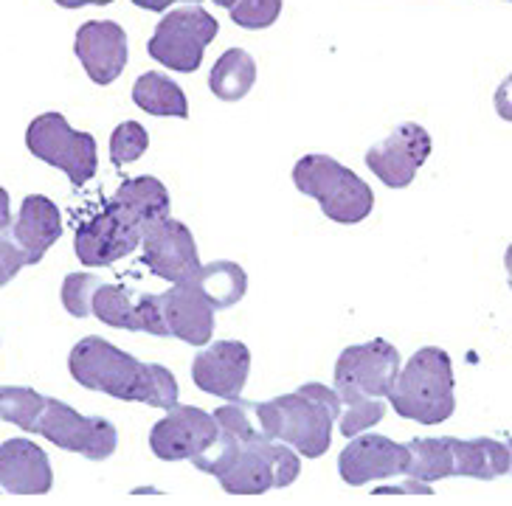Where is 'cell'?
<instances>
[{"label": "cell", "mask_w": 512, "mask_h": 506, "mask_svg": "<svg viewBox=\"0 0 512 506\" xmlns=\"http://www.w3.org/2000/svg\"><path fill=\"white\" fill-rule=\"evenodd\" d=\"M256 85V62L242 48H228L220 60L214 62L209 74V88L223 102H240Z\"/></svg>", "instance_id": "22"}, {"label": "cell", "mask_w": 512, "mask_h": 506, "mask_svg": "<svg viewBox=\"0 0 512 506\" xmlns=\"http://www.w3.org/2000/svg\"><path fill=\"white\" fill-rule=\"evenodd\" d=\"M496 113L501 116L504 121H512V74L498 85L496 90Z\"/></svg>", "instance_id": "32"}, {"label": "cell", "mask_w": 512, "mask_h": 506, "mask_svg": "<svg viewBox=\"0 0 512 506\" xmlns=\"http://www.w3.org/2000/svg\"><path fill=\"white\" fill-rule=\"evenodd\" d=\"M12 228V203H9V192L0 186V234H6Z\"/></svg>", "instance_id": "33"}, {"label": "cell", "mask_w": 512, "mask_h": 506, "mask_svg": "<svg viewBox=\"0 0 512 506\" xmlns=\"http://www.w3.org/2000/svg\"><path fill=\"white\" fill-rule=\"evenodd\" d=\"M453 476L479 478L493 481L498 476H507L512 467L510 447L501 445L496 439H453Z\"/></svg>", "instance_id": "21"}, {"label": "cell", "mask_w": 512, "mask_h": 506, "mask_svg": "<svg viewBox=\"0 0 512 506\" xmlns=\"http://www.w3.org/2000/svg\"><path fill=\"white\" fill-rule=\"evenodd\" d=\"M169 217V192L158 178L124 180L99 214L76 228L74 251L82 265L107 268L136 251L147 228Z\"/></svg>", "instance_id": "2"}, {"label": "cell", "mask_w": 512, "mask_h": 506, "mask_svg": "<svg viewBox=\"0 0 512 506\" xmlns=\"http://www.w3.org/2000/svg\"><path fill=\"white\" fill-rule=\"evenodd\" d=\"M54 484L51 462L31 439H9L0 445V487L12 495H46Z\"/></svg>", "instance_id": "19"}, {"label": "cell", "mask_w": 512, "mask_h": 506, "mask_svg": "<svg viewBox=\"0 0 512 506\" xmlns=\"http://www.w3.org/2000/svg\"><path fill=\"white\" fill-rule=\"evenodd\" d=\"M389 400L397 417L420 425H439L456 411L453 397V366L445 349L425 346L414 352L406 369L397 374Z\"/></svg>", "instance_id": "5"}, {"label": "cell", "mask_w": 512, "mask_h": 506, "mask_svg": "<svg viewBox=\"0 0 512 506\" xmlns=\"http://www.w3.org/2000/svg\"><path fill=\"white\" fill-rule=\"evenodd\" d=\"M411 453L406 445H397L377 433H358L338 456V473L349 487H363L369 481L406 476Z\"/></svg>", "instance_id": "15"}, {"label": "cell", "mask_w": 512, "mask_h": 506, "mask_svg": "<svg viewBox=\"0 0 512 506\" xmlns=\"http://www.w3.org/2000/svg\"><path fill=\"white\" fill-rule=\"evenodd\" d=\"M406 447L411 453L406 473L408 481L431 484V481L453 476L451 436H445V439H411Z\"/></svg>", "instance_id": "25"}, {"label": "cell", "mask_w": 512, "mask_h": 506, "mask_svg": "<svg viewBox=\"0 0 512 506\" xmlns=\"http://www.w3.org/2000/svg\"><path fill=\"white\" fill-rule=\"evenodd\" d=\"M150 147V133L138 121H121L110 135V161L113 166H124L138 161Z\"/></svg>", "instance_id": "27"}, {"label": "cell", "mask_w": 512, "mask_h": 506, "mask_svg": "<svg viewBox=\"0 0 512 506\" xmlns=\"http://www.w3.org/2000/svg\"><path fill=\"white\" fill-rule=\"evenodd\" d=\"M217 436L220 428L214 414L197 405H175L150 431V447L164 462H195L217 445Z\"/></svg>", "instance_id": "11"}, {"label": "cell", "mask_w": 512, "mask_h": 506, "mask_svg": "<svg viewBox=\"0 0 512 506\" xmlns=\"http://www.w3.org/2000/svg\"><path fill=\"white\" fill-rule=\"evenodd\" d=\"M251 411L271 439L293 445L304 459H318L332 445V425L341 417V397L335 388L307 383L293 394L251 405Z\"/></svg>", "instance_id": "4"}, {"label": "cell", "mask_w": 512, "mask_h": 506, "mask_svg": "<svg viewBox=\"0 0 512 506\" xmlns=\"http://www.w3.org/2000/svg\"><path fill=\"white\" fill-rule=\"evenodd\" d=\"M504 265H507V273H510V290H512V245L504 253Z\"/></svg>", "instance_id": "36"}, {"label": "cell", "mask_w": 512, "mask_h": 506, "mask_svg": "<svg viewBox=\"0 0 512 506\" xmlns=\"http://www.w3.org/2000/svg\"><path fill=\"white\" fill-rule=\"evenodd\" d=\"M510 3H512V0H510Z\"/></svg>", "instance_id": "39"}, {"label": "cell", "mask_w": 512, "mask_h": 506, "mask_svg": "<svg viewBox=\"0 0 512 506\" xmlns=\"http://www.w3.org/2000/svg\"><path fill=\"white\" fill-rule=\"evenodd\" d=\"M34 433L46 436L62 450L82 453L91 462H105L116 453L119 433L107 419L82 417L71 405L46 397V405L40 411V419L34 425Z\"/></svg>", "instance_id": "10"}, {"label": "cell", "mask_w": 512, "mask_h": 506, "mask_svg": "<svg viewBox=\"0 0 512 506\" xmlns=\"http://www.w3.org/2000/svg\"><path fill=\"white\" fill-rule=\"evenodd\" d=\"M54 3H60L62 9H82V6H107L113 0H54Z\"/></svg>", "instance_id": "34"}, {"label": "cell", "mask_w": 512, "mask_h": 506, "mask_svg": "<svg viewBox=\"0 0 512 506\" xmlns=\"http://www.w3.org/2000/svg\"><path fill=\"white\" fill-rule=\"evenodd\" d=\"M214 419L220 428L217 445L192 464L200 473L217 478L223 490L231 495H262L290 487L299 478V456L265 431H256L251 405L228 400V405L214 411Z\"/></svg>", "instance_id": "1"}, {"label": "cell", "mask_w": 512, "mask_h": 506, "mask_svg": "<svg viewBox=\"0 0 512 506\" xmlns=\"http://www.w3.org/2000/svg\"><path fill=\"white\" fill-rule=\"evenodd\" d=\"M133 102L150 116H175V119L189 116L186 93L181 90V85L155 74V71L138 76L136 85H133Z\"/></svg>", "instance_id": "24"}, {"label": "cell", "mask_w": 512, "mask_h": 506, "mask_svg": "<svg viewBox=\"0 0 512 506\" xmlns=\"http://www.w3.org/2000/svg\"><path fill=\"white\" fill-rule=\"evenodd\" d=\"M74 51L96 85H110L127 68V34L113 20H91L76 31Z\"/></svg>", "instance_id": "17"}, {"label": "cell", "mask_w": 512, "mask_h": 506, "mask_svg": "<svg viewBox=\"0 0 512 506\" xmlns=\"http://www.w3.org/2000/svg\"><path fill=\"white\" fill-rule=\"evenodd\" d=\"M141 262L150 268L152 276L166 279V282L178 284L192 279L200 268L192 231L172 217L152 223L141 239Z\"/></svg>", "instance_id": "12"}, {"label": "cell", "mask_w": 512, "mask_h": 506, "mask_svg": "<svg viewBox=\"0 0 512 506\" xmlns=\"http://www.w3.org/2000/svg\"><path fill=\"white\" fill-rule=\"evenodd\" d=\"M26 147L34 158L62 169L74 186H85L96 175V138L79 133L60 113H43L26 130Z\"/></svg>", "instance_id": "8"}, {"label": "cell", "mask_w": 512, "mask_h": 506, "mask_svg": "<svg viewBox=\"0 0 512 506\" xmlns=\"http://www.w3.org/2000/svg\"><path fill=\"white\" fill-rule=\"evenodd\" d=\"M282 15V0H234L231 20L242 29H268Z\"/></svg>", "instance_id": "28"}, {"label": "cell", "mask_w": 512, "mask_h": 506, "mask_svg": "<svg viewBox=\"0 0 512 506\" xmlns=\"http://www.w3.org/2000/svg\"><path fill=\"white\" fill-rule=\"evenodd\" d=\"M99 287V279L93 273H71L62 284V304L74 318H88L91 315V296Z\"/></svg>", "instance_id": "29"}, {"label": "cell", "mask_w": 512, "mask_h": 506, "mask_svg": "<svg viewBox=\"0 0 512 506\" xmlns=\"http://www.w3.org/2000/svg\"><path fill=\"white\" fill-rule=\"evenodd\" d=\"M214 3H217V6H226V9H231V6H234V0H214Z\"/></svg>", "instance_id": "37"}, {"label": "cell", "mask_w": 512, "mask_h": 506, "mask_svg": "<svg viewBox=\"0 0 512 506\" xmlns=\"http://www.w3.org/2000/svg\"><path fill=\"white\" fill-rule=\"evenodd\" d=\"M26 268V256L15 245V239L6 234H0V287L15 279L20 270Z\"/></svg>", "instance_id": "31"}, {"label": "cell", "mask_w": 512, "mask_h": 506, "mask_svg": "<svg viewBox=\"0 0 512 506\" xmlns=\"http://www.w3.org/2000/svg\"><path fill=\"white\" fill-rule=\"evenodd\" d=\"M217 31H220V23L206 9L200 6L175 9L158 23L147 45V54L155 62L166 65L169 71L192 74L200 68L203 51L217 37Z\"/></svg>", "instance_id": "9"}, {"label": "cell", "mask_w": 512, "mask_h": 506, "mask_svg": "<svg viewBox=\"0 0 512 506\" xmlns=\"http://www.w3.org/2000/svg\"><path fill=\"white\" fill-rule=\"evenodd\" d=\"M192 282L203 290V296L209 298L214 310H228L234 304H240L245 290H248V276L237 262H211L200 265Z\"/></svg>", "instance_id": "23"}, {"label": "cell", "mask_w": 512, "mask_h": 506, "mask_svg": "<svg viewBox=\"0 0 512 506\" xmlns=\"http://www.w3.org/2000/svg\"><path fill=\"white\" fill-rule=\"evenodd\" d=\"M386 414V405L380 400L361 402V405H349V411L341 417V433L344 436H358V433L369 431L372 425H377Z\"/></svg>", "instance_id": "30"}, {"label": "cell", "mask_w": 512, "mask_h": 506, "mask_svg": "<svg viewBox=\"0 0 512 506\" xmlns=\"http://www.w3.org/2000/svg\"><path fill=\"white\" fill-rule=\"evenodd\" d=\"M293 183L307 197H316L332 223L355 225L375 209V192L352 169L330 155H304L293 166Z\"/></svg>", "instance_id": "6"}, {"label": "cell", "mask_w": 512, "mask_h": 506, "mask_svg": "<svg viewBox=\"0 0 512 506\" xmlns=\"http://www.w3.org/2000/svg\"><path fill=\"white\" fill-rule=\"evenodd\" d=\"M9 237L26 256V265H37L46 251L62 237V217L54 200L43 194H31L23 200L17 220L9 228Z\"/></svg>", "instance_id": "20"}, {"label": "cell", "mask_w": 512, "mask_h": 506, "mask_svg": "<svg viewBox=\"0 0 512 506\" xmlns=\"http://www.w3.org/2000/svg\"><path fill=\"white\" fill-rule=\"evenodd\" d=\"M136 6H141V9H150V12H166L172 3H178V0H133Z\"/></svg>", "instance_id": "35"}, {"label": "cell", "mask_w": 512, "mask_h": 506, "mask_svg": "<svg viewBox=\"0 0 512 506\" xmlns=\"http://www.w3.org/2000/svg\"><path fill=\"white\" fill-rule=\"evenodd\" d=\"M248 372H251V352L240 341L211 343L209 349L197 352L192 363L195 386L223 400H240Z\"/></svg>", "instance_id": "16"}, {"label": "cell", "mask_w": 512, "mask_h": 506, "mask_svg": "<svg viewBox=\"0 0 512 506\" xmlns=\"http://www.w3.org/2000/svg\"><path fill=\"white\" fill-rule=\"evenodd\" d=\"M431 135L420 124H400L389 138L366 152V166L389 189H406L431 155Z\"/></svg>", "instance_id": "13"}, {"label": "cell", "mask_w": 512, "mask_h": 506, "mask_svg": "<svg viewBox=\"0 0 512 506\" xmlns=\"http://www.w3.org/2000/svg\"><path fill=\"white\" fill-rule=\"evenodd\" d=\"M43 405H46V397L34 388L0 386V419L12 422L20 431L34 433Z\"/></svg>", "instance_id": "26"}, {"label": "cell", "mask_w": 512, "mask_h": 506, "mask_svg": "<svg viewBox=\"0 0 512 506\" xmlns=\"http://www.w3.org/2000/svg\"><path fill=\"white\" fill-rule=\"evenodd\" d=\"M91 315H96L102 324L130 332H150V335H166L169 329L161 315V296L136 293L124 284L99 282L91 296Z\"/></svg>", "instance_id": "14"}, {"label": "cell", "mask_w": 512, "mask_h": 506, "mask_svg": "<svg viewBox=\"0 0 512 506\" xmlns=\"http://www.w3.org/2000/svg\"><path fill=\"white\" fill-rule=\"evenodd\" d=\"M161 315L169 335L189 346H206L214 335V307L192 279L161 293Z\"/></svg>", "instance_id": "18"}, {"label": "cell", "mask_w": 512, "mask_h": 506, "mask_svg": "<svg viewBox=\"0 0 512 506\" xmlns=\"http://www.w3.org/2000/svg\"><path fill=\"white\" fill-rule=\"evenodd\" d=\"M507 447H510V456H512V439H510V445H507ZM510 470H512V467H510Z\"/></svg>", "instance_id": "38"}, {"label": "cell", "mask_w": 512, "mask_h": 506, "mask_svg": "<svg viewBox=\"0 0 512 506\" xmlns=\"http://www.w3.org/2000/svg\"><path fill=\"white\" fill-rule=\"evenodd\" d=\"M397 374H400V352L389 341L377 338V341L347 346L335 363V391L347 405L380 400L389 397Z\"/></svg>", "instance_id": "7"}, {"label": "cell", "mask_w": 512, "mask_h": 506, "mask_svg": "<svg viewBox=\"0 0 512 506\" xmlns=\"http://www.w3.org/2000/svg\"><path fill=\"white\" fill-rule=\"evenodd\" d=\"M68 369L79 386L110 394L116 400L147 402L164 411L178 405V380L166 366L141 363L99 335H88L76 343Z\"/></svg>", "instance_id": "3"}]
</instances>
